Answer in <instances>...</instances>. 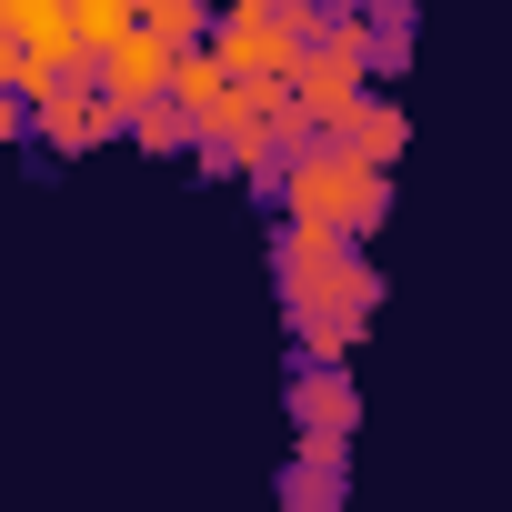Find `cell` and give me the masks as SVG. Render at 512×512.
Here are the masks:
<instances>
[{
    "label": "cell",
    "mask_w": 512,
    "mask_h": 512,
    "mask_svg": "<svg viewBox=\"0 0 512 512\" xmlns=\"http://www.w3.org/2000/svg\"><path fill=\"white\" fill-rule=\"evenodd\" d=\"M372 312H302V362H352Z\"/></svg>",
    "instance_id": "12"
},
{
    "label": "cell",
    "mask_w": 512,
    "mask_h": 512,
    "mask_svg": "<svg viewBox=\"0 0 512 512\" xmlns=\"http://www.w3.org/2000/svg\"><path fill=\"white\" fill-rule=\"evenodd\" d=\"M121 131H131L141 151H161V161H171V151H191V111H181L171 91H151V101H121Z\"/></svg>",
    "instance_id": "10"
},
{
    "label": "cell",
    "mask_w": 512,
    "mask_h": 512,
    "mask_svg": "<svg viewBox=\"0 0 512 512\" xmlns=\"http://www.w3.org/2000/svg\"><path fill=\"white\" fill-rule=\"evenodd\" d=\"M171 51H181V41H161V31H141V21H131V31H111L81 71L101 81V101H151V91L171 81Z\"/></svg>",
    "instance_id": "5"
},
{
    "label": "cell",
    "mask_w": 512,
    "mask_h": 512,
    "mask_svg": "<svg viewBox=\"0 0 512 512\" xmlns=\"http://www.w3.org/2000/svg\"><path fill=\"white\" fill-rule=\"evenodd\" d=\"M322 141H342V151H362V161H382V171H392V161H402V141H412V121H402V101H392V91H372V81H362V91H352V111H332V131H322Z\"/></svg>",
    "instance_id": "8"
},
{
    "label": "cell",
    "mask_w": 512,
    "mask_h": 512,
    "mask_svg": "<svg viewBox=\"0 0 512 512\" xmlns=\"http://www.w3.org/2000/svg\"><path fill=\"white\" fill-rule=\"evenodd\" d=\"M352 11H362V31H372V81H392L402 61H412V0H352Z\"/></svg>",
    "instance_id": "9"
},
{
    "label": "cell",
    "mask_w": 512,
    "mask_h": 512,
    "mask_svg": "<svg viewBox=\"0 0 512 512\" xmlns=\"http://www.w3.org/2000/svg\"><path fill=\"white\" fill-rule=\"evenodd\" d=\"M292 432H302V442H352V432H362L352 362H302V382H292Z\"/></svg>",
    "instance_id": "6"
},
{
    "label": "cell",
    "mask_w": 512,
    "mask_h": 512,
    "mask_svg": "<svg viewBox=\"0 0 512 512\" xmlns=\"http://www.w3.org/2000/svg\"><path fill=\"white\" fill-rule=\"evenodd\" d=\"M111 31H131V0H71V41H81V61H91Z\"/></svg>",
    "instance_id": "13"
},
{
    "label": "cell",
    "mask_w": 512,
    "mask_h": 512,
    "mask_svg": "<svg viewBox=\"0 0 512 512\" xmlns=\"http://www.w3.org/2000/svg\"><path fill=\"white\" fill-rule=\"evenodd\" d=\"M272 272H282L292 322H302V312H372V302H382V272L362 262V241H352V231H322V221H282Z\"/></svg>",
    "instance_id": "2"
},
{
    "label": "cell",
    "mask_w": 512,
    "mask_h": 512,
    "mask_svg": "<svg viewBox=\"0 0 512 512\" xmlns=\"http://www.w3.org/2000/svg\"><path fill=\"white\" fill-rule=\"evenodd\" d=\"M21 101H31V131H41L51 151H101V141L121 131V101H101V81H81V71H51V81H31Z\"/></svg>",
    "instance_id": "4"
},
{
    "label": "cell",
    "mask_w": 512,
    "mask_h": 512,
    "mask_svg": "<svg viewBox=\"0 0 512 512\" xmlns=\"http://www.w3.org/2000/svg\"><path fill=\"white\" fill-rule=\"evenodd\" d=\"M0 91H31V61H21V41L0 31Z\"/></svg>",
    "instance_id": "14"
},
{
    "label": "cell",
    "mask_w": 512,
    "mask_h": 512,
    "mask_svg": "<svg viewBox=\"0 0 512 512\" xmlns=\"http://www.w3.org/2000/svg\"><path fill=\"white\" fill-rule=\"evenodd\" d=\"M262 201H282V221H322V231H352V241H362V231L392 211V171L312 131V141H292V151L262 171Z\"/></svg>",
    "instance_id": "1"
},
{
    "label": "cell",
    "mask_w": 512,
    "mask_h": 512,
    "mask_svg": "<svg viewBox=\"0 0 512 512\" xmlns=\"http://www.w3.org/2000/svg\"><path fill=\"white\" fill-rule=\"evenodd\" d=\"M312 21H322V0H221L201 41L231 81H282L312 51Z\"/></svg>",
    "instance_id": "3"
},
{
    "label": "cell",
    "mask_w": 512,
    "mask_h": 512,
    "mask_svg": "<svg viewBox=\"0 0 512 512\" xmlns=\"http://www.w3.org/2000/svg\"><path fill=\"white\" fill-rule=\"evenodd\" d=\"M0 31L21 41L31 81H51V71H81V41H71V0H0Z\"/></svg>",
    "instance_id": "7"
},
{
    "label": "cell",
    "mask_w": 512,
    "mask_h": 512,
    "mask_svg": "<svg viewBox=\"0 0 512 512\" xmlns=\"http://www.w3.org/2000/svg\"><path fill=\"white\" fill-rule=\"evenodd\" d=\"M21 131H31V101H21V91H0V151H11Z\"/></svg>",
    "instance_id": "15"
},
{
    "label": "cell",
    "mask_w": 512,
    "mask_h": 512,
    "mask_svg": "<svg viewBox=\"0 0 512 512\" xmlns=\"http://www.w3.org/2000/svg\"><path fill=\"white\" fill-rule=\"evenodd\" d=\"M221 81H231V71L211 61V41H181V51H171V81H161V91H171V101H181V111L201 121V111L221 101Z\"/></svg>",
    "instance_id": "11"
}]
</instances>
